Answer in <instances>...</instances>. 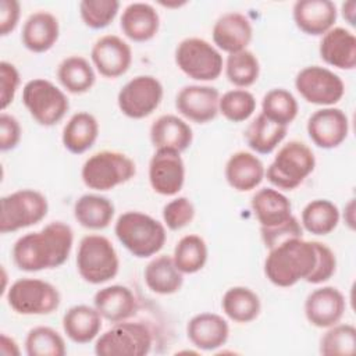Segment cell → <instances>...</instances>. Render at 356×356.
Returning <instances> with one entry per match:
<instances>
[{
	"label": "cell",
	"instance_id": "3",
	"mask_svg": "<svg viewBox=\"0 0 356 356\" xmlns=\"http://www.w3.org/2000/svg\"><path fill=\"white\" fill-rule=\"evenodd\" d=\"M114 234L121 245L139 259L159 253L167 239L165 225L138 210L122 213L115 221Z\"/></svg>",
	"mask_w": 356,
	"mask_h": 356
},
{
	"label": "cell",
	"instance_id": "35",
	"mask_svg": "<svg viewBox=\"0 0 356 356\" xmlns=\"http://www.w3.org/2000/svg\"><path fill=\"white\" fill-rule=\"evenodd\" d=\"M57 79L67 92L82 95L93 88L96 74L92 64L85 57L70 56L58 64Z\"/></svg>",
	"mask_w": 356,
	"mask_h": 356
},
{
	"label": "cell",
	"instance_id": "7",
	"mask_svg": "<svg viewBox=\"0 0 356 356\" xmlns=\"http://www.w3.org/2000/svg\"><path fill=\"white\" fill-rule=\"evenodd\" d=\"M49 211L46 196L36 189H18L0 199V232H15L40 222Z\"/></svg>",
	"mask_w": 356,
	"mask_h": 356
},
{
	"label": "cell",
	"instance_id": "34",
	"mask_svg": "<svg viewBox=\"0 0 356 356\" xmlns=\"http://www.w3.org/2000/svg\"><path fill=\"white\" fill-rule=\"evenodd\" d=\"M288 127L280 125L263 113L257 114L245 131V139L249 147L259 154H270L285 139Z\"/></svg>",
	"mask_w": 356,
	"mask_h": 356
},
{
	"label": "cell",
	"instance_id": "18",
	"mask_svg": "<svg viewBox=\"0 0 356 356\" xmlns=\"http://www.w3.org/2000/svg\"><path fill=\"white\" fill-rule=\"evenodd\" d=\"M305 316L317 328H328L341 321L346 310L343 293L335 286H320L305 300Z\"/></svg>",
	"mask_w": 356,
	"mask_h": 356
},
{
	"label": "cell",
	"instance_id": "30",
	"mask_svg": "<svg viewBox=\"0 0 356 356\" xmlns=\"http://www.w3.org/2000/svg\"><path fill=\"white\" fill-rule=\"evenodd\" d=\"M99 136V122L88 111H78L70 117L63 128L61 142L64 147L74 154L88 152Z\"/></svg>",
	"mask_w": 356,
	"mask_h": 356
},
{
	"label": "cell",
	"instance_id": "44",
	"mask_svg": "<svg viewBox=\"0 0 356 356\" xmlns=\"http://www.w3.org/2000/svg\"><path fill=\"white\" fill-rule=\"evenodd\" d=\"M164 225L171 231H179L195 218V206L186 196H178L163 207Z\"/></svg>",
	"mask_w": 356,
	"mask_h": 356
},
{
	"label": "cell",
	"instance_id": "51",
	"mask_svg": "<svg viewBox=\"0 0 356 356\" xmlns=\"http://www.w3.org/2000/svg\"><path fill=\"white\" fill-rule=\"evenodd\" d=\"M356 3L353 0H349V1H345L342 3V7H341V11H342V17L343 19L349 24V25H355V14H356Z\"/></svg>",
	"mask_w": 356,
	"mask_h": 356
},
{
	"label": "cell",
	"instance_id": "37",
	"mask_svg": "<svg viewBox=\"0 0 356 356\" xmlns=\"http://www.w3.org/2000/svg\"><path fill=\"white\" fill-rule=\"evenodd\" d=\"M209 257L206 241L196 234L184 235L175 245L172 259L182 274H195L200 271Z\"/></svg>",
	"mask_w": 356,
	"mask_h": 356
},
{
	"label": "cell",
	"instance_id": "2",
	"mask_svg": "<svg viewBox=\"0 0 356 356\" xmlns=\"http://www.w3.org/2000/svg\"><path fill=\"white\" fill-rule=\"evenodd\" d=\"M316 264L313 241L300 238L286 239L268 249L264 260V275L275 286L289 288L306 281Z\"/></svg>",
	"mask_w": 356,
	"mask_h": 356
},
{
	"label": "cell",
	"instance_id": "22",
	"mask_svg": "<svg viewBox=\"0 0 356 356\" xmlns=\"http://www.w3.org/2000/svg\"><path fill=\"white\" fill-rule=\"evenodd\" d=\"M321 60L338 70L356 67V36L343 26H334L321 36L318 44Z\"/></svg>",
	"mask_w": 356,
	"mask_h": 356
},
{
	"label": "cell",
	"instance_id": "49",
	"mask_svg": "<svg viewBox=\"0 0 356 356\" xmlns=\"http://www.w3.org/2000/svg\"><path fill=\"white\" fill-rule=\"evenodd\" d=\"M21 15V4L17 0L0 1V35L7 36L17 28Z\"/></svg>",
	"mask_w": 356,
	"mask_h": 356
},
{
	"label": "cell",
	"instance_id": "13",
	"mask_svg": "<svg viewBox=\"0 0 356 356\" xmlns=\"http://www.w3.org/2000/svg\"><path fill=\"white\" fill-rule=\"evenodd\" d=\"M163 96V85L156 76L136 75L120 89L117 104L120 111L128 118L142 120L160 106Z\"/></svg>",
	"mask_w": 356,
	"mask_h": 356
},
{
	"label": "cell",
	"instance_id": "31",
	"mask_svg": "<svg viewBox=\"0 0 356 356\" xmlns=\"http://www.w3.org/2000/svg\"><path fill=\"white\" fill-rule=\"evenodd\" d=\"M146 286L157 295H172L182 288L184 274L178 270L172 256L153 257L143 271Z\"/></svg>",
	"mask_w": 356,
	"mask_h": 356
},
{
	"label": "cell",
	"instance_id": "42",
	"mask_svg": "<svg viewBox=\"0 0 356 356\" xmlns=\"http://www.w3.org/2000/svg\"><path fill=\"white\" fill-rule=\"evenodd\" d=\"M256 111V97L248 89H231L220 96L218 113L231 122H243Z\"/></svg>",
	"mask_w": 356,
	"mask_h": 356
},
{
	"label": "cell",
	"instance_id": "23",
	"mask_svg": "<svg viewBox=\"0 0 356 356\" xmlns=\"http://www.w3.org/2000/svg\"><path fill=\"white\" fill-rule=\"evenodd\" d=\"M224 175L232 189L249 192L261 184L266 177V167L254 153L239 150L227 160Z\"/></svg>",
	"mask_w": 356,
	"mask_h": 356
},
{
	"label": "cell",
	"instance_id": "46",
	"mask_svg": "<svg viewBox=\"0 0 356 356\" xmlns=\"http://www.w3.org/2000/svg\"><path fill=\"white\" fill-rule=\"evenodd\" d=\"M302 234L303 228L295 216L275 227H260V235L267 249H271L286 239L300 238Z\"/></svg>",
	"mask_w": 356,
	"mask_h": 356
},
{
	"label": "cell",
	"instance_id": "8",
	"mask_svg": "<svg viewBox=\"0 0 356 356\" xmlns=\"http://www.w3.org/2000/svg\"><path fill=\"white\" fill-rule=\"evenodd\" d=\"M4 296L8 306L22 316L50 314L61 303V295L53 284L29 277L14 281Z\"/></svg>",
	"mask_w": 356,
	"mask_h": 356
},
{
	"label": "cell",
	"instance_id": "14",
	"mask_svg": "<svg viewBox=\"0 0 356 356\" xmlns=\"http://www.w3.org/2000/svg\"><path fill=\"white\" fill-rule=\"evenodd\" d=\"M185 182V163L181 153L156 149L149 161V184L161 196H175Z\"/></svg>",
	"mask_w": 356,
	"mask_h": 356
},
{
	"label": "cell",
	"instance_id": "40",
	"mask_svg": "<svg viewBox=\"0 0 356 356\" xmlns=\"http://www.w3.org/2000/svg\"><path fill=\"white\" fill-rule=\"evenodd\" d=\"M24 345L28 356H64L67 353L63 335L47 325H38L29 330Z\"/></svg>",
	"mask_w": 356,
	"mask_h": 356
},
{
	"label": "cell",
	"instance_id": "33",
	"mask_svg": "<svg viewBox=\"0 0 356 356\" xmlns=\"http://www.w3.org/2000/svg\"><path fill=\"white\" fill-rule=\"evenodd\" d=\"M221 309L234 323L246 324L257 318L261 310V302L253 289L236 285L228 288L222 295Z\"/></svg>",
	"mask_w": 356,
	"mask_h": 356
},
{
	"label": "cell",
	"instance_id": "24",
	"mask_svg": "<svg viewBox=\"0 0 356 356\" xmlns=\"http://www.w3.org/2000/svg\"><path fill=\"white\" fill-rule=\"evenodd\" d=\"M122 33L132 42L143 43L152 40L160 28V15L157 10L143 1L128 4L120 18Z\"/></svg>",
	"mask_w": 356,
	"mask_h": 356
},
{
	"label": "cell",
	"instance_id": "9",
	"mask_svg": "<svg viewBox=\"0 0 356 356\" xmlns=\"http://www.w3.org/2000/svg\"><path fill=\"white\" fill-rule=\"evenodd\" d=\"M153 345L150 328L140 321L114 323L95 342L97 356H145Z\"/></svg>",
	"mask_w": 356,
	"mask_h": 356
},
{
	"label": "cell",
	"instance_id": "12",
	"mask_svg": "<svg viewBox=\"0 0 356 356\" xmlns=\"http://www.w3.org/2000/svg\"><path fill=\"white\" fill-rule=\"evenodd\" d=\"M295 88L307 103L323 107L337 104L345 93L341 76L321 65L302 68L295 76Z\"/></svg>",
	"mask_w": 356,
	"mask_h": 356
},
{
	"label": "cell",
	"instance_id": "5",
	"mask_svg": "<svg viewBox=\"0 0 356 356\" xmlns=\"http://www.w3.org/2000/svg\"><path fill=\"white\" fill-rule=\"evenodd\" d=\"M136 174L135 161L117 150H100L89 156L81 168V178L89 189L111 191L132 179Z\"/></svg>",
	"mask_w": 356,
	"mask_h": 356
},
{
	"label": "cell",
	"instance_id": "4",
	"mask_svg": "<svg viewBox=\"0 0 356 356\" xmlns=\"http://www.w3.org/2000/svg\"><path fill=\"white\" fill-rule=\"evenodd\" d=\"M316 167L313 150L300 140H289L282 145L274 160L266 170V178L277 189H296Z\"/></svg>",
	"mask_w": 356,
	"mask_h": 356
},
{
	"label": "cell",
	"instance_id": "25",
	"mask_svg": "<svg viewBox=\"0 0 356 356\" xmlns=\"http://www.w3.org/2000/svg\"><path fill=\"white\" fill-rule=\"evenodd\" d=\"M60 24L54 14L39 10L32 13L24 22L21 42L32 53H44L58 40Z\"/></svg>",
	"mask_w": 356,
	"mask_h": 356
},
{
	"label": "cell",
	"instance_id": "27",
	"mask_svg": "<svg viewBox=\"0 0 356 356\" xmlns=\"http://www.w3.org/2000/svg\"><path fill=\"white\" fill-rule=\"evenodd\" d=\"M93 306L104 320L120 323L131 318L136 313L138 300L128 286L114 284L95 293Z\"/></svg>",
	"mask_w": 356,
	"mask_h": 356
},
{
	"label": "cell",
	"instance_id": "16",
	"mask_svg": "<svg viewBox=\"0 0 356 356\" xmlns=\"http://www.w3.org/2000/svg\"><path fill=\"white\" fill-rule=\"evenodd\" d=\"M90 58L100 75L114 79L129 70L132 63V49L117 35H103L95 42Z\"/></svg>",
	"mask_w": 356,
	"mask_h": 356
},
{
	"label": "cell",
	"instance_id": "45",
	"mask_svg": "<svg viewBox=\"0 0 356 356\" xmlns=\"http://www.w3.org/2000/svg\"><path fill=\"white\" fill-rule=\"evenodd\" d=\"M316 249V264L310 275L306 278V282L318 285L328 281L337 270V257L332 249L318 241H313Z\"/></svg>",
	"mask_w": 356,
	"mask_h": 356
},
{
	"label": "cell",
	"instance_id": "15",
	"mask_svg": "<svg viewBox=\"0 0 356 356\" xmlns=\"http://www.w3.org/2000/svg\"><path fill=\"white\" fill-rule=\"evenodd\" d=\"M306 129L317 147L334 149L345 142L349 134V120L338 107H323L309 117Z\"/></svg>",
	"mask_w": 356,
	"mask_h": 356
},
{
	"label": "cell",
	"instance_id": "38",
	"mask_svg": "<svg viewBox=\"0 0 356 356\" xmlns=\"http://www.w3.org/2000/svg\"><path fill=\"white\" fill-rule=\"evenodd\" d=\"M224 68L227 79L239 89L252 86L260 75L259 58L248 49L228 54Z\"/></svg>",
	"mask_w": 356,
	"mask_h": 356
},
{
	"label": "cell",
	"instance_id": "21",
	"mask_svg": "<svg viewBox=\"0 0 356 356\" xmlns=\"http://www.w3.org/2000/svg\"><path fill=\"white\" fill-rule=\"evenodd\" d=\"M186 337L189 342L200 350H216L227 343L229 325L222 316L203 312L195 314L188 321Z\"/></svg>",
	"mask_w": 356,
	"mask_h": 356
},
{
	"label": "cell",
	"instance_id": "50",
	"mask_svg": "<svg viewBox=\"0 0 356 356\" xmlns=\"http://www.w3.org/2000/svg\"><path fill=\"white\" fill-rule=\"evenodd\" d=\"M0 353L4 356H19L21 349L13 337H8L3 332L0 335Z\"/></svg>",
	"mask_w": 356,
	"mask_h": 356
},
{
	"label": "cell",
	"instance_id": "26",
	"mask_svg": "<svg viewBox=\"0 0 356 356\" xmlns=\"http://www.w3.org/2000/svg\"><path fill=\"white\" fill-rule=\"evenodd\" d=\"M150 142L154 149H168L178 153L185 152L193 140L191 125L174 114L160 115L150 125Z\"/></svg>",
	"mask_w": 356,
	"mask_h": 356
},
{
	"label": "cell",
	"instance_id": "52",
	"mask_svg": "<svg viewBox=\"0 0 356 356\" xmlns=\"http://www.w3.org/2000/svg\"><path fill=\"white\" fill-rule=\"evenodd\" d=\"M343 220L350 229L355 228V200L353 199H350L343 209Z\"/></svg>",
	"mask_w": 356,
	"mask_h": 356
},
{
	"label": "cell",
	"instance_id": "20",
	"mask_svg": "<svg viewBox=\"0 0 356 356\" xmlns=\"http://www.w3.org/2000/svg\"><path fill=\"white\" fill-rule=\"evenodd\" d=\"M293 22L299 31L310 36H323L338 17L337 6L331 0H298L292 8Z\"/></svg>",
	"mask_w": 356,
	"mask_h": 356
},
{
	"label": "cell",
	"instance_id": "41",
	"mask_svg": "<svg viewBox=\"0 0 356 356\" xmlns=\"http://www.w3.org/2000/svg\"><path fill=\"white\" fill-rule=\"evenodd\" d=\"M320 353L324 356L353 355L356 350V328L352 324H334L320 338Z\"/></svg>",
	"mask_w": 356,
	"mask_h": 356
},
{
	"label": "cell",
	"instance_id": "6",
	"mask_svg": "<svg viewBox=\"0 0 356 356\" xmlns=\"http://www.w3.org/2000/svg\"><path fill=\"white\" fill-rule=\"evenodd\" d=\"M76 270L81 278L99 285L113 280L120 270V259L111 241L99 234L85 235L76 250Z\"/></svg>",
	"mask_w": 356,
	"mask_h": 356
},
{
	"label": "cell",
	"instance_id": "10",
	"mask_svg": "<svg viewBox=\"0 0 356 356\" xmlns=\"http://www.w3.org/2000/svg\"><path fill=\"white\" fill-rule=\"evenodd\" d=\"M22 103L31 117L43 127L58 124L70 108L67 95L44 78H33L24 85Z\"/></svg>",
	"mask_w": 356,
	"mask_h": 356
},
{
	"label": "cell",
	"instance_id": "11",
	"mask_svg": "<svg viewBox=\"0 0 356 356\" xmlns=\"http://www.w3.org/2000/svg\"><path fill=\"white\" fill-rule=\"evenodd\" d=\"M175 64L189 78L200 82L217 79L224 68L220 50L202 38H186L175 47Z\"/></svg>",
	"mask_w": 356,
	"mask_h": 356
},
{
	"label": "cell",
	"instance_id": "36",
	"mask_svg": "<svg viewBox=\"0 0 356 356\" xmlns=\"http://www.w3.org/2000/svg\"><path fill=\"white\" fill-rule=\"evenodd\" d=\"M341 218L339 209L328 199H314L309 202L300 216V225L313 235L331 234Z\"/></svg>",
	"mask_w": 356,
	"mask_h": 356
},
{
	"label": "cell",
	"instance_id": "19",
	"mask_svg": "<svg viewBox=\"0 0 356 356\" xmlns=\"http://www.w3.org/2000/svg\"><path fill=\"white\" fill-rule=\"evenodd\" d=\"M211 36L214 46L228 54L245 50L253 38L252 22L242 13H225L214 22Z\"/></svg>",
	"mask_w": 356,
	"mask_h": 356
},
{
	"label": "cell",
	"instance_id": "28",
	"mask_svg": "<svg viewBox=\"0 0 356 356\" xmlns=\"http://www.w3.org/2000/svg\"><path fill=\"white\" fill-rule=\"evenodd\" d=\"M250 204L260 227H275L293 216L289 199L274 188L259 189L252 196Z\"/></svg>",
	"mask_w": 356,
	"mask_h": 356
},
{
	"label": "cell",
	"instance_id": "48",
	"mask_svg": "<svg viewBox=\"0 0 356 356\" xmlns=\"http://www.w3.org/2000/svg\"><path fill=\"white\" fill-rule=\"evenodd\" d=\"M21 135L19 121L14 115L3 111L0 114V150L8 152L15 149L21 140Z\"/></svg>",
	"mask_w": 356,
	"mask_h": 356
},
{
	"label": "cell",
	"instance_id": "1",
	"mask_svg": "<svg viewBox=\"0 0 356 356\" xmlns=\"http://www.w3.org/2000/svg\"><path fill=\"white\" fill-rule=\"evenodd\" d=\"M74 231L63 221H51L42 229L19 236L11 250L18 270L36 273L63 266L72 250Z\"/></svg>",
	"mask_w": 356,
	"mask_h": 356
},
{
	"label": "cell",
	"instance_id": "29",
	"mask_svg": "<svg viewBox=\"0 0 356 356\" xmlns=\"http://www.w3.org/2000/svg\"><path fill=\"white\" fill-rule=\"evenodd\" d=\"M103 317L95 306L75 305L63 316V330L75 343L83 345L96 339L102 330Z\"/></svg>",
	"mask_w": 356,
	"mask_h": 356
},
{
	"label": "cell",
	"instance_id": "39",
	"mask_svg": "<svg viewBox=\"0 0 356 356\" xmlns=\"http://www.w3.org/2000/svg\"><path fill=\"white\" fill-rule=\"evenodd\" d=\"M298 110L296 97L284 88H274L263 96L261 113L280 125L288 127L296 118Z\"/></svg>",
	"mask_w": 356,
	"mask_h": 356
},
{
	"label": "cell",
	"instance_id": "47",
	"mask_svg": "<svg viewBox=\"0 0 356 356\" xmlns=\"http://www.w3.org/2000/svg\"><path fill=\"white\" fill-rule=\"evenodd\" d=\"M21 78L17 67L8 61L0 63V103L4 111L14 100Z\"/></svg>",
	"mask_w": 356,
	"mask_h": 356
},
{
	"label": "cell",
	"instance_id": "32",
	"mask_svg": "<svg viewBox=\"0 0 356 356\" xmlns=\"http://www.w3.org/2000/svg\"><path fill=\"white\" fill-rule=\"evenodd\" d=\"M114 203L97 193H85L74 204V217L79 225L99 231L107 228L114 218Z\"/></svg>",
	"mask_w": 356,
	"mask_h": 356
},
{
	"label": "cell",
	"instance_id": "43",
	"mask_svg": "<svg viewBox=\"0 0 356 356\" xmlns=\"http://www.w3.org/2000/svg\"><path fill=\"white\" fill-rule=\"evenodd\" d=\"M120 6L118 0H82L79 3V15L88 28L103 29L114 21Z\"/></svg>",
	"mask_w": 356,
	"mask_h": 356
},
{
	"label": "cell",
	"instance_id": "17",
	"mask_svg": "<svg viewBox=\"0 0 356 356\" xmlns=\"http://www.w3.org/2000/svg\"><path fill=\"white\" fill-rule=\"evenodd\" d=\"M220 93L209 85H186L175 96V108L186 120L206 124L218 114Z\"/></svg>",
	"mask_w": 356,
	"mask_h": 356
}]
</instances>
